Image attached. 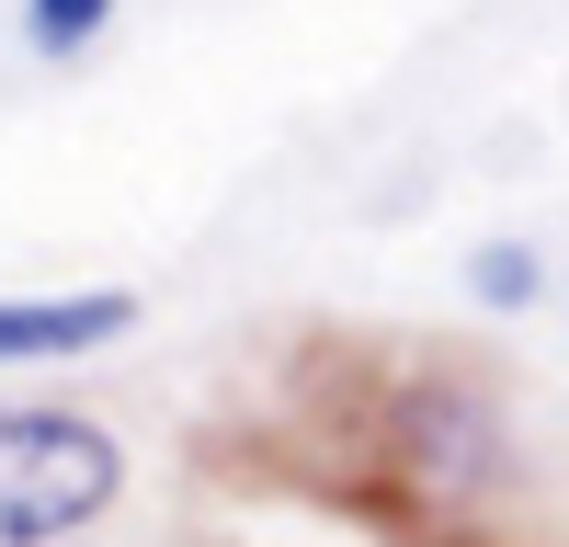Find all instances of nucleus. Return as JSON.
<instances>
[{
    "mask_svg": "<svg viewBox=\"0 0 569 547\" xmlns=\"http://www.w3.org/2000/svg\"><path fill=\"white\" fill-rule=\"evenodd\" d=\"M376 445H388V468L433 501H501L525 479V434H512V399L490 377H456V365H421V377L388 388L376 410Z\"/></svg>",
    "mask_w": 569,
    "mask_h": 547,
    "instance_id": "nucleus-1",
    "label": "nucleus"
},
{
    "mask_svg": "<svg viewBox=\"0 0 569 547\" xmlns=\"http://www.w3.org/2000/svg\"><path fill=\"white\" fill-rule=\"evenodd\" d=\"M126 501V445L91 410H0V547H69Z\"/></svg>",
    "mask_w": 569,
    "mask_h": 547,
    "instance_id": "nucleus-2",
    "label": "nucleus"
},
{
    "mask_svg": "<svg viewBox=\"0 0 569 547\" xmlns=\"http://www.w3.org/2000/svg\"><path fill=\"white\" fill-rule=\"evenodd\" d=\"M126 331H137L126 286H23V297H0V365H80V354H114Z\"/></svg>",
    "mask_w": 569,
    "mask_h": 547,
    "instance_id": "nucleus-3",
    "label": "nucleus"
},
{
    "mask_svg": "<svg viewBox=\"0 0 569 547\" xmlns=\"http://www.w3.org/2000/svg\"><path fill=\"white\" fill-rule=\"evenodd\" d=\"M467 297H479L490 319H525L547 297V251L536 240H479V251H467Z\"/></svg>",
    "mask_w": 569,
    "mask_h": 547,
    "instance_id": "nucleus-4",
    "label": "nucleus"
},
{
    "mask_svg": "<svg viewBox=\"0 0 569 547\" xmlns=\"http://www.w3.org/2000/svg\"><path fill=\"white\" fill-rule=\"evenodd\" d=\"M103 34H114V0H23V58L46 69H80Z\"/></svg>",
    "mask_w": 569,
    "mask_h": 547,
    "instance_id": "nucleus-5",
    "label": "nucleus"
}]
</instances>
